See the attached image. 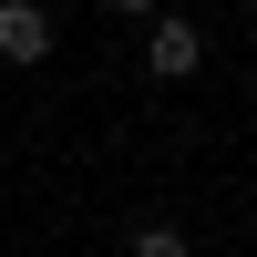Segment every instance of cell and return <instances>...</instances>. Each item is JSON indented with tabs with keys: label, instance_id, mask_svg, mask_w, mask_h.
Instances as JSON below:
<instances>
[{
	"label": "cell",
	"instance_id": "obj_1",
	"mask_svg": "<svg viewBox=\"0 0 257 257\" xmlns=\"http://www.w3.org/2000/svg\"><path fill=\"white\" fill-rule=\"evenodd\" d=\"M196 62H206V31H196V21H144V72H155V82H185Z\"/></svg>",
	"mask_w": 257,
	"mask_h": 257
},
{
	"label": "cell",
	"instance_id": "obj_2",
	"mask_svg": "<svg viewBox=\"0 0 257 257\" xmlns=\"http://www.w3.org/2000/svg\"><path fill=\"white\" fill-rule=\"evenodd\" d=\"M62 21L41 11V0H0V62H52Z\"/></svg>",
	"mask_w": 257,
	"mask_h": 257
},
{
	"label": "cell",
	"instance_id": "obj_3",
	"mask_svg": "<svg viewBox=\"0 0 257 257\" xmlns=\"http://www.w3.org/2000/svg\"><path fill=\"white\" fill-rule=\"evenodd\" d=\"M123 257H196V237H185V226H165V216H144L134 237H123Z\"/></svg>",
	"mask_w": 257,
	"mask_h": 257
}]
</instances>
